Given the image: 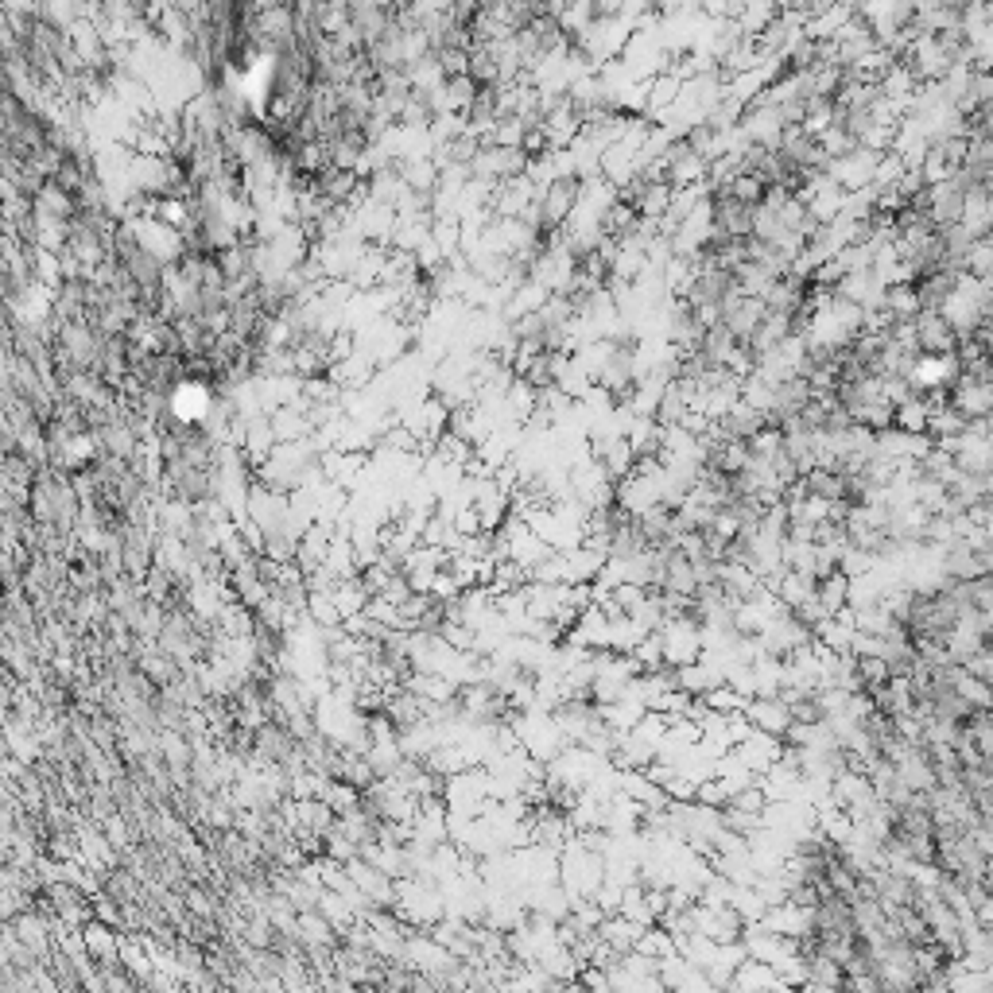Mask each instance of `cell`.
<instances>
[{"label": "cell", "mask_w": 993, "mask_h": 993, "mask_svg": "<svg viewBox=\"0 0 993 993\" xmlns=\"http://www.w3.org/2000/svg\"><path fill=\"white\" fill-rule=\"evenodd\" d=\"M699 699H703L706 710H714V714H737V710L745 706V695L734 691L730 683H714V687H706Z\"/></svg>", "instance_id": "obj_1"}]
</instances>
